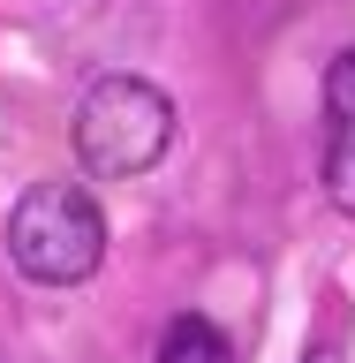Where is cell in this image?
Wrapping results in <instances>:
<instances>
[{"instance_id": "cell-3", "label": "cell", "mask_w": 355, "mask_h": 363, "mask_svg": "<svg viewBox=\"0 0 355 363\" xmlns=\"http://www.w3.org/2000/svg\"><path fill=\"white\" fill-rule=\"evenodd\" d=\"M159 363H235V348L212 318H174L167 340H159Z\"/></svg>"}, {"instance_id": "cell-2", "label": "cell", "mask_w": 355, "mask_h": 363, "mask_svg": "<svg viewBox=\"0 0 355 363\" xmlns=\"http://www.w3.org/2000/svg\"><path fill=\"white\" fill-rule=\"evenodd\" d=\"M8 257L38 288H76L106 257V220H98V204L76 182H38L16 204V220H8Z\"/></svg>"}, {"instance_id": "cell-5", "label": "cell", "mask_w": 355, "mask_h": 363, "mask_svg": "<svg viewBox=\"0 0 355 363\" xmlns=\"http://www.w3.org/2000/svg\"><path fill=\"white\" fill-rule=\"evenodd\" d=\"M325 182H333V204H340V212H355V129H340V136H333Z\"/></svg>"}, {"instance_id": "cell-1", "label": "cell", "mask_w": 355, "mask_h": 363, "mask_svg": "<svg viewBox=\"0 0 355 363\" xmlns=\"http://www.w3.org/2000/svg\"><path fill=\"white\" fill-rule=\"evenodd\" d=\"M174 144V99L144 76H106V84L84 91V106H76V159H84L91 174H144L159 167Z\"/></svg>"}, {"instance_id": "cell-6", "label": "cell", "mask_w": 355, "mask_h": 363, "mask_svg": "<svg viewBox=\"0 0 355 363\" xmlns=\"http://www.w3.org/2000/svg\"><path fill=\"white\" fill-rule=\"evenodd\" d=\"M310 363H333V356H325V348H317V356H310Z\"/></svg>"}, {"instance_id": "cell-4", "label": "cell", "mask_w": 355, "mask_h": 363, "mask_svg": "<svg viewBox=\"0 0 355 363\" xmlns=\"http://www.w3.org/2000/svg\"><path fill=\"white\" fill-rule=\"evenodd\" d=\"M325 106H333V129H355V45L333 53V68H325Z\"/></svg>"}]
</instances>
